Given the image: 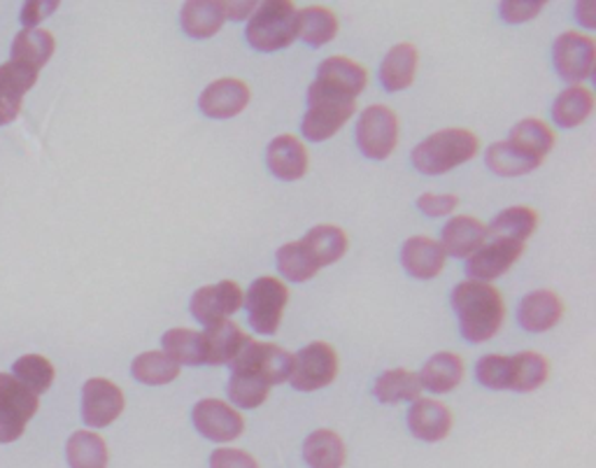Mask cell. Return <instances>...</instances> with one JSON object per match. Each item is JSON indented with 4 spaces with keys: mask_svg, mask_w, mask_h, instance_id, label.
<instances>
[{
    "mask_svg": "<svg viewBox=\"0 0 596 468\" xmlns=\"http://www.w3.org/2000/svg\"><path fill=\"white\" fill-rule=\"evenodd\" d=\"M508 143L520 147L524 155L543 161L550 155V149L555 145V133L548 124L541 120H524V122L512 126Z\"/></svg>",
    "mask_w": 596,
    "mask_h": 468,
    "instance_id": "obj_36",
    "label": "cell"
},
{
    "mask_svg": "<svg viewBox=\"0 0 596 468\" xmlns=\"http://www.w3.org/2000/svg\"><path fill=\"white\" fill-rule=\"evenodd\" d=\"M245 294L234 280H224L218 284H210V287L198 290L191 296V315L198 322L210 327L220 320H226L228 315H234L243 308Z\"/></svg>",
    "mask_w": 596,
    "mask_h": 468,
    "instance_id": "obj_12",
    "label": "cell"
},
{
    "mask_svg": "<svg viewBox=\"0 0 596 468\" xmlns=\"http://www.w3.org/2000/svg\"><path fill=\"white\" fill-rule=\"evenodd\" d=\"M124 412V392L105 378H94L82 387V420L87 427H110Z\"/></svg>",
    "mask_w": 596,
    "mask_h": 468,
    "instance_id": "obj_11",
    "label": "cell"
},
{
    "mask_svg": "<svg viewBox=\"0 0 596 468\" xmlns=\"http://www.w3.org/2000/svg\"><path fill=\"white\" fill-rule=\"evenodd\" d=\"M310 259L318 263V269L336 263L347 253V236L340 226L320 224L308 231V236L301 241Z\"/></svg>",
    "mask_w": 596,
    "mask_h": 468,
    "instance_id": "obj_26",
    "label": "cell"
},
{
    "mask_svg": "<svg viewBox=\"0 0 596 468\" xmlns=\"http://www.w3.org/2000/svg\"><path fill=\"white\" fill-rule=\"evenodd\" d=\"M512 359V387L516 392H534L548 380V359L538 353H520Z\"/></svg>",
    "mask_w": 596,
    "mask_h": 468,
    "instance_id": "obj_40",
    "label": "cell"
},
{
    "mask_svg": "<svg viewBox=\"0 0 596 468\" xmlns=\"http://www.w3.org/2000/svg\"><path fill=\"white\" fill-rule=\"evenodd\" d=\"M163 355H169L175 364H189L201 366L206 364V349H203V333L191 329H171L163 333Z\"/></svg>",
    "mask_w": 596,
    "mask_h": 468,
    "instance_id": "obj_35",
    "label": "cell"
},
{
    "mask_svg": "<svg viewBox=\"0 0 596 468\" xmlns=\"http://www.w3.org/2000/svg\"><path fill=\"white\" fill-rule=\"evenodd\" d=\"M259 3H224V10H226V16H231V20H245V16H250L254 10H257Z\"/></svg>",
    "mask_w": 596,
    "mask_h": 468,
    "instance_id": "obj_48",
    "label": "cell"
},
{
    "mask_svg": "<svg viewBox=\"0 0 596 468\" xmlns=\"http://www.w3.org/2000/svg\"><path fill=\"white\" fill-rule=\"evenodd\" d=\"M266 163L275 177L294 182L308 173L306 145L294 136H280L266 149Z\"/></svg>",
    "mask_w": 596,
    "mask_h": 468,
    "instance_id": "obj_20",
    "label": "cell"
},
{
    "mask_svg": "<svg viewBox=\"0 0 596 468\" xmlns=\"http://www.w3.org/2000/svg\"><path fill=\"white\" fill-rule=\"evenodd\" d=\"M269 390L271 384L263 382L259 375L250 373V371H231V380H228V398L231 404H236L238 408L252 410L259 408L263 401L269 398Z\"/></svg>",
    "mask_w": 596,
    "mask_h": 468,
    "instance_id": "obj_38",
    "label": "cell"
},
{
    "mask_svg": "<svg viewBox=\"0 0 596 468\" xmlns=\"http://www.w3.org/2000/svg\"><path fill=\"white\" fill-rule=\"evenodd\" d=\"M191 420L198 433L214 443H231L245 431L243 415L220 398L198 401L191 410Z\"/></svg>",
    "mask_w": 596,
    "mask_h": 468,
    "instance_id": "obj_10",
    "label": "cell"
},
{
    "mask_svg": "<svg viewBox=\"0 0 596 468\" xmlns=\"http://www.w3.org/2000/svg\"><path fill=\"white\" fill-rule=\"evenodd\" d=\"M131 373L138 382L159 387V384H169L179 375V364L163 353H142L134 359Z\"/></svg>",
    "mask_w": 596,
    "mask_h": 468,
    "instance_id": "obj_39",
    "label": "cell"
},
{
    "mask_svg": "<svg viewBox=\"0 0 596 468\" xmlns=\"http://www.w3.org/2000/svg\"><path fill=\"white\" fill-rule=\"evenodd\" d=\"M399 143V120L387 106H371L357 122V145L361 155L385 161Z\"/></svg>",
    "mask_w": 596,
    "mask_h": 468,
    "instance_id": "obj_7",
    "label": "cell"
},
{
    "mask_svg": "<svg viewBox=\"0 0 596 468\" xmlns=\"http://www.w3.org/2000/svg\"><path fill=\"white\" fill-rule=\"evenodd\" d=\"M318 79H324L326 85L357 98L363 89H367L369 73H367V69H363V65H359L352 59L331 57V59L322 61L320 71H318Z\"/></svg>",
    "mask_w": 596,
    "mask_h": 468,
    "instance_id": "obj_27",
    "label": "cell"
},
{
    "mask_svg": "<svg viewBox=\"0 0 596 468\" xmlns=\"http://www.w3.org/2000/svg\"><path fill=\"white\" fill-rule=\"evenodd\" d=\"M357 110V98L324 79H314L308 89V112L303 116V136L312 143H324L347 124Z\"/></svg>",
    "mask_w": 596,
    "mask_h": 468,
    "instance_id": "obj_2",
    "label": "cell"
},
{
    "mask_svg": "<svg viewBox=\"0 0 596 468\" xmlns=\"http://www.w3.org/2000/svg\"><path fill=\"white\" fill-rule=\"evenodd\" d=\"M277 269L289 282H308L318 275V263L310 259L303 243H287L277 253Z\"/></svg>",
    "mask_w": 596,
    "mask_h": 468,
    "instance_id": "obj_42",
    "label": "cell"
},
{
    "mask_svg": "<svg viewBox=\"0 0 596 468\" xmlns=\"http://www.w3.org/2000/svg\"><path fill=\"white\" fill-rule=\"evenodd\" d=\"M487 165H489V171L496 173V175H501V177H518V175H526V173H532L536 171L538 165L543 161L534 159V157H529L524 155L520 147H516L512 143H494L489 149H487Z\"/></svg>",
    "mask_w": 596,
    "mask_h": 468,
    "instance_id": "obj_32",
    "label": "cell"
},
{
    "mask_svg": "<svg viewBox=\"0 0 596 468\" xmlns=\"http://www.w3.org/2000/svg\"><path fill=\"white\" fill-rule=\"evenodd\" d=\"M40 401L30 390L10 373H0V443H14L33 415L38 412Z\"/></svg>",
    "mask_w": 596,
    "mask_h": 468,
    "instance_id": "obj_5",
    "label": "cell"
},
{
    "mask_svg": "<svg viewBox=\"0 0 596 468\" xmlns=\"http://www.w3.org/2000/svg\"><path fill=\"white\" fill-rule=\"evenodd\" d=\"M452 308L459 317L461 336L471 343H485L501 329L506 306L492 284L467 280L452 292Z\"/></svg>",
    "mask_w": 596,
    "mask_h": 468,
    "instance_id": "obj_1",
    "label": "cell"
},
{
    "mask_svg": "<svg viewBox=\"0 0 596 468\" xmlns=\"http://www.w3.org/2000/svg\"><path fill=\"white\" fill-rule=\"evenodd\" d=\"M445 253L438 241L426 238V236H415L406 241L403 253H401V261L403 269L420 280H432L436 275H440L443 266H445Z\"/></svg>",
    "mask_w": 596,
    "mask_h": 468,
    "instance_id": "obj_22",
    "label": "cell"
},
{
    "mask_svg": "<svg viewBox=\"0 0 596 468\" xmlns=\"http://www.w3.org/2000/svg\"><path fill=\"white\" fill-rule=\"evenodd\" d=\"M418 49L410 42H401L392 47L383 65H380V79L387 91H403L412 85L418 73Z\"/></svg>",
    "mask_w": 596,
    "mask_h": 468,
    "instance_id": "obj_24",
    "label": "cell"
},
{
    "mask_svg": "<svg viewBox=\"0 0 596 468\" xmlns=\"http://www.w3.org/2000/svg\"><path fill=\"white\" fill-rule=\"evenodd\" d=\"M57 5L59 3H26L24 12H22V20H24L26 28H36V24L42 20V16L54 12Z\"/></svg>",
    "mask_w": 596,
    "mask_h": 468,
    "instance_id": "obj_47",
    "label": "cell"
},
{
    "mask_svg": "<svg viewBox=\"0 0 596 468\" xmlns=\"http://www.w3.org/2000/svg\"><path fill=\"white\" fill-rule=\"evenodd\" d=\"M250 341V336H245L243 329L236 322L220 320L203 331V349H206V364L220 366V364H231L243 345Z\"/></svg>",
    "mask_w": 596,
    "mask_h": 468,
    "instance_id": "obj_21",
    "label": "cell"
},
{
    "mask_svg": "<svg viewBox=\"0 0 596 468\" xmlns=\"http://www.w3.org/2000/svg\"><path fill=\"white\" fill-rule=\"evenodd\" d=\"M524 253V243L512 241H492L489 245H483L477 253L469 259V273L477 282H487L494 278H501L508 273Z\"/></svg>",
    "mask_w": 596,
    "mask_h": 468,
    "instance_id": "obj_16",
    "label": "cell"
},
{
    "mask_svg": "<svg viewBox=\"0 0 596 468\" xmlns=\"http://www.w3.org/2000/svg\"><path fill=\"white\" fill-rule=\"evenodd\" d=\"M480 149L477 138L467 128H445L412 149V165L424 175L450 173L471 161Z\"/></svg>",
    "mask_w": 596,
    "mask_h": 468,
    "instance_id": "obj_3",
    "label": "cell"
},
{
    "mask_svg": "<svg viewBox=\"0 0 596 468\" xmlns=\"http://www.w3.org/2000/svg\"><path fill=\"white\" fill-rule=\"evenodd\" d=\"M538 226V214L532 208H508L501 214L494 217V222L487 226L494 241H512L524 243Z\"/></svg>",
    "mask_w": 596,
    "mask_h": 468,
    "instance_id": "obj_30",
    "label": "cell"
},
{
    "mask_svg": "<svg viewBox=\"0 0 596 468\" xmlns=\"http://www.w3.org/2000/svg\"><path fill=\"white\" fill-rule=\"evenodd\" d=\"M422 394V382L420 375L406 371V369H394L385 371L373 384V396L383 404H401V401H418Z\"/></svg>",
    "mask_w": 596,
    "mask_h": 468,
    "instance_id": "obj_31",
    "label": "cell"
},
{
    "mask_svg": "<svg viewBox=\"0 0 596 468\" xmlns=\"http://www.w3.org/2000/svg\"><path fill=\"white\" fill-rule=\"evenodd\" d=\"M410 433L420 441L438 443L447 439L452 429V412L434 398H418L408 412Z\"/></svg>",
    "mask_w": 596,
    "mask_h": 468,
    "instance_id": "obj_17",
    "label": "cell"
},
{
    "mask_svg": "<svg viewBox=\"0 0 596 468\" xmlns=\"http://www.w3.org/2000/svg\"><path fill=\"white\" fill-rule=\"evenodd\" d=\"M12 375L20 380L26 390H30L36 396L47 392L54 382V366L49 364L42 355H24L16 359L12 366Z\"/></svg>",
    "mask_w": 596,
    "mask_h": 468,
    "instance_id": "obj_41",
    "label": "cell"
},
{
    "mask_svg": "<svg viewBox=\"0 0 596 468\" xmlns=\"http://www.w3.org/2000/svg\"><path fill=\"white\" fill-rule=\"evenodd\" d=\"M289 300V290L277 278H259L252 282L250 292L245 296L247 315H250V324L257 333L263 336H273L283 322V315Z\"/></svg>",
    "mask_w": 596,
    "mask_h": 468,
    "instance_id": "obj_6",
    "label": "cell"
},
{
    "mask_svg": "<svg viewBox=\"0 0 596 468\" xmlns=\"http://www.w3.org/2000/svg\"><path fill=\"white\" fill-rule=\"evenodd\" d=\"M231 371H250L263 382L280 384L291 375L294 355L273 343H254L252 338L243 345L238 357L228 364Z\"/></svg>",
    "mask_w": 596,
    "mask_h": 468,
    "instance_id": "obj_9",
    "label": "cell"
},
{
    "mask_svg": "<svg viewBox=\"0 0 596 468\" xmlns=\"http://www.w3.org/2000/svg\"><path fill=\"white\" fill-rule=\"evenodd\" d=\"M561 315H564V304H561V298L550 290H538L522 298L518 320L526 331L543 333V331H550L561 320Z\"/></svg>",
    "mask_w": 596,
    "mask_h": 468,
    "instance_id": "obj_19",
    "label": "cell"
},
{
    "mask_svg": "<svg viewBox=\"0 0 596 468\" xmlns=\"http://www.w3.org/2000/svg\"><path fill=\"white\" fill-rule=\"evenodd\" d=\"M210 468H259L252 455L234 447H220L210 455Z\"/></svg>",
    "mask_w": 596,
    "mask_h": 468,
    "instance_id": "obj_45",
    "label": "cell"
},
{
    "mask_svg": "<svg viewBox=\"0 0 596 468\" xmlns=\"http://www.w3.org/2000/svg\"><path fill=\"white\" fill-rule=\"evenodd\" d=\"M596 49L594 40L587 36H581L575 30H567L564 36H559L555 42V65L557 73L573 85H581L594 71Z\"/></svg>",
    "mask_w": 596,
    "mask_h": 468,
    "instance_id": "obj_13",
    "label": "cell"
},
{
    "mask_svg": "<svg viewBox=\"0 0 596 468\" xmlns=\"http://www.w3.org/2000/svg\"><path fill=\"white\" fill-rule=\"evenodd\" d=\"M463 378V361L455 353H438L424 364L420 373L422 387L434 394L452 392Z\"/></svg>",
    "mask_w": 596,
    "mask_h": 468,
    "instance_id": "obj_28",
    "label": "cell"
},
{
    "mask_svg": "<svg viewBox=\"0 0 596 468\" xmlns=\"http://www.w3.org/2000/svg\"><path fill=\"white\" fill-rule=\"evenodd\" d=\"M226 10L218 0H189L182 8V28L196 40L212 38L224 26Z\"/></svg>",
    "mask_w": 596,
    "mask_h": 468,
    "instance_id": "obj_25",
    "label": "cell"
},
{
    "mask_svg": "<svg viewBox=\"0 0 596 468\" xmlns=\"http://www.w3.org/2000/svg\"><path fill=\"white\" fill-rule=\"evenodd\" d=\"M338 375V355L326 343H310L294 355L289 382L298 392H314L331 384Z\"/></svg>",
    "mask_w": 596,
    "mask_h": 468,
    "instance_id": "obj_8",
    "label": "cell"
},
{
    "mask_svg": "<svg viewBox=\"0 0 596 468\" xmlns=\"http://www.w3.org/2000/svg\"><path fill=\"white\" fill-rule=\"evenodd\" d=\"M65 457L71 468H105L108 466V445L91 431H75L65 445Z\"/></svg>",
    "mask_w": 596,
    "mask_h": 468,
    "instance_id": "obj_34",
    "label": "cell"
},
{
    "mask_svg": "<svg viewBox=\"0 0 596 468\" xmlns=\"http://www.w3.org/2000/svg\"><path fill=\"white\" fill-rule=\"evenodd\" d=\"M543 5L545 0H506V3H501V16L508 24H522L534 20Z\"/></svg>",
    "mask_w": 596,
    "mask_h": 468,
    "instance_id": "obj_44",
    "label": "cell"
},
{
    "mask_svg": "<svg viewBox=\"0 0 596 468\" xmlns=\"http://www.w3.org/2000/svg\"><path fill=\"white\" fill-rule=\"evenodd\" d=\"M38 73L22 63L0 65V126L14 122L22 112V100L28 89L36 87Z\"/></svg>",
    "mask_w": 596,
    "mask_h": 468,
    "instance_id": "obj_15",
    "label": "cell"
},
{
    "mask_svg": "<svg viewBox=\"0 0 596 468\" xmlns=\"http://www.w3.org/2000/svg\"><path fill=\"white\" fill-rule=\"evenodd\" d=\"M303 457L310 468H343L347 453L336 431L318 429L303 443Z\"/></svg>",
    "mask_w": 596,
    "mask_h": 468,
    "instance_id": "obj_29",
    "label": "cell"
},
{
    "mask_svg": "<svg viewBox=\"0 0 596 468\" xmlns=\"http://www.w3.org/2000/svg\"><path fill=\"white\" fill-rule=\"evenodd\" d=\"M54 47L57 42L49 30L24 28L22 33H16L12 42V61L26 65L33 73H40L42 65H47V61L52 59Z\"/></svg>",
    "mask_w": 596,
    "mask_h": 468,
    "instance_id": "obj_23",
    "label": "cell"
},
{
    "mask_svg": "<svg viewBox=\"0 0 596 468\" xmlns=\"http://www.w3.org/2000/svg\"><path fill=\"white\" fill-rule=\"evenodd\" d=\"M298 38V10L289 0H271L261 3L250 24H247V42L257 52H280Z\"/></svg>",
    "mask_w": 596,
    "mask_h": 468,
    "instance_id": "obj_4",
    "label": "cell"
},
{
    "mask_svg": "<svg viewBox=\"0 0 596 468\" xmlns=\"http://www.w3.org/2000/svg\"><path fill=\"white\" fill-rule=\"evenodd\" d=\"M477 380L489 390L512 387V359L504 355H487L477 361Z\"/></svg>",
    "mask_w": 596,
    "mask_h": 468,
    "instance_id": "obj_43",
    "label": "cell"
},
{
    "mask_svg": "<svg viewBox=\"0 0 596 468\" xmlns=\"http://www.w3.org/2000/svg\"><path fill=\"white\" fill-rule=\"evenodd\" d=\"M338 16L326 8H306L298 12V36L310 47H322L336 38Z\"/></svg>",
    "mask_w": 596,
    "mask_h": 468,
    "instance_id": "obj_37",
    "label": "cell"
},
{
    "mask_svg": "<svg viewBox=\"0 0 596 468\" xmlns=\"http://www.w3.org/2000/svg\"><path fill=\"white\" fill-rule=\"evenodd\" d=\"M485 238H487V226L483 222L475 220V217L459 214V217H452V220L443 229L440 247L445 255L463 259L477 253V249L485 245Z\"/></svg>",
    "mask_w": 596,
    "mask_h": 468,
    "instance_id": "obj_18",
    "label": "cell"
},
{
    "mask_svg": "<svg viewBox=\"0 0 596 468\" xmlns=\"http://www.w3.org/2000/svg\"><path fill=\"white\" fill-rule=\"evenodd\" d=\"M250 103V87L240 79L224 77L208 85L198 98V108L210 120H231Z\"/></svg>",
    "mask_w": 596,
    "mask_h": 468,
    "instance_id": "obj_14",
    "label": "cell"
},
{
    "mask_svg": "<svg viewBox=\"0 0 596 468\" xmlns=\"http://www.w3.org/2000/svg\"><path fill=\"white\" fill-rule=\"evenodd\" d=\"M459 206V198L452 194H424L418 198V208L429 217H445Z\"/></svg>",
    "mask_w": 596,
    "mask_h": 468,
    "instance_id": "obj_46",
    "label": "cell"
},
{
    "mask_svg": "<svg viewBox=\"0 0 596 468\" xmlns=\"http://www.w3.org/2000/svg\"><path fill=\"white\" fill-rule=\"evenodd\" d=\"M594 110V96L587 87L575 85L561 91L552 106V116L561 128L581 126Z\"/></svg>",
    "mask_w": 596,
    "mask_h": 468,
    "instance_id": "obj_33",
    "label": "cell"
}]
</instances>
